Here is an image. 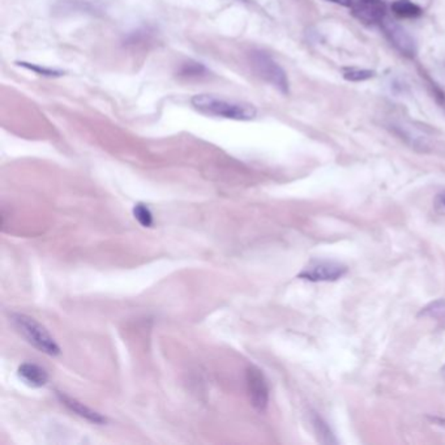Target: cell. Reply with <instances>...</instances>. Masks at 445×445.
Here are the masks:
<instances>
[{"label": "cell", "instance_id": "7a4b0ae2", "mask_svg": "<svg viewBox=\"0 0 445 445\" xmlns=\"http://www.w3.org/2000/svg\"><path fill=\"white\" fill-rule=\"evenodd\" d=\"M12 322L15 324V327L19 329L21 334L28 340V342L40 352L49 355H58L61 352V348L50 336V333L31 316L13 313Z\"/></svg>", "mask_w": 445, "mask_h": 445}, {"label": "cell", "instance_id": "e0dca14e", "mask_svg": "<svg viewBox=\"0 0 445 445\" xmlns=\"http://www.w3.org/2000/svg\"><path fill=\"white\" fill-rule=\"evenodd\" d=\"M434 208L439 214L445 216V191L437 194V196L434 200Z\"/></svg>", "mask_w": 445, "mask_h": 445}, {"label": "cell", "instance_id": "9a60e30c", "mask_svg": "<svg viewBox=\"0 0 445 445\" xmlns=\"http://www.w3.org/2000/svg\"><path fill=\"white\" fill-rule=\"evenodd\" d=\"M313 425L316 427V431H318V434L320 436H324L325 437V443H336L334 440H331V431H329V428H328V426L325 425L322 421H321L319 416H316L315 418V421H313Z\"/></svg>", "mask_w": 445, "mask_h": 445}, {"label": "cell", "instance_id": "9c48e42d", "mask_svg": "<svg viewBox=\"0 0 445 445\" xmlns=\"http://www.w3.org/2000/svg\"><path fill=\"white\" fill-rule=\"evenodd\" d=\"M419 316L435 320L440 327L445 328V299H439L426 306L419 312Z\"/></svg>", "mask_w": 445, "mask_h": 445}, {"label": "cell", "instance_id": "30bf717a", "mask_svg": "<svg viewBox=\"0 0 445 445\" xmlns=\"http://www.w3.org/2000/svg\"><path fill=\"white\" fill-rule=\"evenodd\" d=\"M392 10L397 16L405 19H414L422 15V8L412 0H396L392 4Z\"/></svg>", "mask_w": 445, "mask_h": 445}, {"label": "cell", "instance_id": "8fae6325", "mask_svg": "<svg viewBox=\"0 0 445 445\" xmlns=\"http://www.w3.org/2000/svg\"><path fill=\"white\" fill-rule=\"evenodd\" d=\"M134 216L144 228H150L153 225V214L150 209L143 203H139L134 207Z\"/></svg>", "mask_w": 445, "mask_h": 445}, {"label": "cell", "instance_id": "7c38bea8", "mask_svg": "<svg viewBox=\"0 0 445 445\" xmlns=\"http://www.w3.org/2000/svg\"><path fill=\"white\" fill-rule=\"evenodd\" d=\"M389 33H391L393 41L396 42V45H398L403 52H409V54L414 52V50H413V42L410 41V38L405 34L404 31L392 29Z\"/></svg>", "mask_w": 445, "mask_h": 445}, {"label": "cell", "instance_id": "ffe728a7", "mask_svg": "<svg viewBox=\"0 0 445 445\" xmlns=\"http://www.w3.org/2000/svg\"><path fill=\"white\" fill-rule=\"evenodd\" d=\"M439 423H442V426H444L445 427V421H439Z\"/></svg>", "mask_w": 445, "mask_h": 445}, {"label": "cell", "instance_id": "d6986e66", "mask_svg": "<svg viewBox=\"0 0 445 445\" xmlns=\"http://www.w3.org/2000/svg\"><path fill=\"white\" fill-rule=\"evenodd\" d=\"M442 373H443V376L445 377V364L443 366V368H442Z\"/></svg>", "mask_w": 445, "mask_h": 445}, {"label": "cell", "instance_id": "2e32d148", "mask_svg": "<svg viewBox=\"0 0 445 445\" xmlns=\"http://www.w3.org/2000/svg\"><path fill=\"white\" fill-rule=\"evenodd\" d=\"M207 70H205V67L204 65H201V64H188V65H185V68H183V71H182V75H185V76H201V73L205 72Z\"/></svg>", "mask_w": 445, "mask_h": 445}, {"label": "cell", "instance_id": "3957f363", "mask_svg": "<svg viewBox=\"0 0 445 445\" xmlns=\"http://www.w3.org/2000/svg\"><path fill=\"white\" fill-rule=\"evenodd\" d=\"M252 65L260 77L276 86L282 93L289 92V81L286 73L277 63L264 52H255L252 55Z\"/></svg>", "mask_w": 445, "mask_h": 445}, {"label": "cell", "instance_id": "8992f818", "mask_svg": "<svg viewBox=\"0 0 445 445\" xmlns=\"http://www.w3.org/2000/svg\"><path fill=\"white\" fill-rule=\"evenodd\" d=\"M352 7L354 15L364 22H382L385 16L383 0H357Z\"/></svg>", "mask_w": 445, "mask_h": 445}, {"label": "cell", "instance_id": "5bb4252c", "mask_svg": "<svg viewBox=\"0 0 445 445\" xmlns=\"http://www.w3.org/2000/svg\"><path fill=\"white\" fill-rule=\"evenodd\" d=\"M375 73L373 71H367V70H350L345 73V79L350 80V81H364L373 77Z\"/></svg>", "mask_w": 445, "mask_h": 445}, {"label": "cell", "instance_id": "277c9868", "mask_svg": "<svg viewBox=\"0 0 445 445\" xmlns=\"http://www.w3.org/2000/svg\"><path fill=\"white\" fill-rule=\"evenodd\" d=\"M348 268L337 261H327L318 260L312 261L304 270L299 273V279L322 282V281H337L345 276Z\"/></svg>", "mask_w": 445, "mask_h": 445}, {"label": "cell", "instance_id": "ba28073f", "mask_svg": "<svg viewBox=\"0 0 445 445\" xmlns=\"http://www.w3.org/2000/svg\"><path fill=\"white\" fill-rule=\"evenodd\" d=\"M17 375L21 380L31 388H41L46 385L49 380V375L45 368L34 363H24L17 370Z\"/></svg>", "mask_w": 445, "mask_h": 445}, {"label": "cell", "instance_id": "ac0fdd59", "mask_svg": "<svg viewBox=\"0 0 445 445\" xmlns=\"http://www.w3.org/2000/svg\"><path fill=\"white\" fill-rule=\"evenodd\" d=\"M329 1L341 4V6H345V7H352V0H329Z\"/></svg>", "mask_w": 445, "mask_h": 445}, {"label": "cell", "instance_id": "6da1fadb", "mask_svg": "<svg viewBox=\"0 0 445 445\" xmlns=\"http://www.w3.org/2000/svg\"><path fill=\"white\" fill-rule=\"evenodd\" d=\"M191 104L201 114L231 120H252L256 116V109L252 104L228 101L210 94H196Z\"/></svg>", "mask_w": 445, "mask_h": 445}, {"label": "cell", "instance_id": "52a82bcc", "mask_svg": "<svg viewBox=\"0 0 445 445\" xmlns=\"http://www.w3.org/2000/svg\"><path fill=\"white\" fill-rule=\"evenodd\" d=\"M58 397H59V400L62 401V404L64 405L65 407H68L73 413L80 415L81 418H85L86 421L92 422V423H95V425H104V423L107 422V419L104 418V415L94 412L91 407H88L86 405H84L83 403L77 401L76 398H72V397L62 393V392H58Z\"/></svg>", "mask_w": 445, "mask_h": 445}, {"label": "cell", "instance_id": "5b68a950", "mask_svg": "<svg viewBox=\"0 0 445 445\" xmlns=\"http://www.w3.org/2000/svg\"><path fill=\"white\" fill-rule=\"evenodd\" d=\"M246 380L249 387V398L253 407L259 412H264L270 401V388L264 375L259 368L249 367L246 373Z\"/></svg>", "mask_w": 445, "mask_h": 445}, {"label": "cell", "instance_id": "4fadbf2b", "mask_svg": "<svg viewBox=\"0 0 445 445\" xmlns=\"http://www.w3.org/2000/svg\"><path fill=\"white\" fill-rule=\"evenodd\" d=\"M19 65L24 67V68H28L31 71L42 75V76H49V77H55V76H62L61 71H56V70H52V68H43L40 65H36V64H31V63L21 62L19 63Z\"/></svg>", "mask_w": 445, "mask_h": 445}]
</instances>
